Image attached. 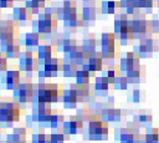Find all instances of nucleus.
Instances as JSON below:
<instances>
[{
	"mask_svg": "<svg viewBox=\"0 0 159 143\" xmlns=\"http://www.w3.org/2000/svg\"><path fill=\"white\" fill-rule=\"evenodd\" d=\"M83 119L73 114L70 117L68 121H65L62 124V132L66 136H73V134H81L83 132Z\"/></svg>",
	"mask_w": 159,
	"mask_h": 143,
	"instance_id": "nucleus-8",
	"label": "nucleus"
},
{
	"mask_svg": "<svg viewBox=\"0 0 159 143\" xmlns=\"http://www.w3.org/2000/svg\"><path fill=\"white\" fill-rule=\"evenodd\" d=\"M58 25V17L56 14H50V12H41L37 15V19H34L31 21L32 31L40 32L43 35H47L52 32L53 30L57 29Z\"/></svg>",
	"mask_w": 159,
	"mask_h": 143,
	"instance_id": "nucleus-3",
	"label": "nucleus"
},
{
	"mask_svg": "<svg viewBox=\"0 0 159 143\" xmlns=\"http://www.w3.org/2000/svg\"><path fill=\"white\" fill-rule=\"evenodd\" d=\"M116 35H118L119 41H120L122 45H130V44L133 42V40H134V31H133L132 25L125 26L124 29H122V30H120L118 34H116Z\"/></svg>",
	"mask_w": 159,
	"mask_h": 143,
	"instance_id": "nucleus-23",
	"label": "nucleus"
},
{
	"mask_svg": "<svg viewBox=\"0 0 159 143\" xmlns=\"http://www.w3.org/2000/svg\"><path fill=\"white\" fill-rule=\"evenodd\" d=\"M102 72H103V76H104V77H107L112 83H114V80L120 76L122 70H120V67L117 66V65H108V67H107L106 70L103 68Z\"/></svg>",
	"mask_w": 159,
	"mask_h": 143,
	"instance_id": "nucleus-24",
	"label": "nucleus"
},
{
	"mask_svg": "<svg viewBox=\"0 0 159 143\" xmlns=\"http://www.w3.org/2000/svg\"><path fill=\"white\" fill-rule=\"evenodd\" d=\"M134 119V122H138V123H150L153 119V117H152V114H148V113H145V112H139L138 114H135L134 117H133Z\"/></svg>",
	"mask_w": 159,
	"mask_h": 143,
	"instance_id": "nucleus-42",
	"label": "nucleus"
},
{
	"mask_svg": "<svg viewBox=\"0 0 159 143\" xmlns=\"http://www.w3.org/2000/svg\"><path fill=\"white\" fill-rule=\"evenodd\" d=\"M25 6L29 7L32 11L34 15L35 14L39 15V14L43 12V9L46 7V2H37V1H34V0H26L25 1Z\"/></svg>",
	"mask_w": 159,
	"mask_h": 143,
	"instance_id": "nucleus-33",
	"label": "nucleus"
},
{
	"mask_svg": "<svg viewBox=\"0 0 159 143\" xmlns=\"http://www.w3.org/2000/svg\"><path fill=\"white\" fill-rule=\"evenodd\" d=\"M98 0H82L83 7H96Z\"/></svg>",
	"mask_w": 159,
	"mask_h": 143,
	"instance_id": "nucleus-50",
	"label": "nucleus"
},
{
	"mask_svg": "<svg viewBox=\"0 0 159 143\" xmlns=\"http://www.w3.org/2000/svg\"><path fill=\"white\" fill-rule=\"evenodd\" d=\"M99 11H101V9H98L97 6L96 7H83L81 15H82V19L84 20V22L88 24V21L96 20V17H97Z\"/></svg>",
	"mask_w": 159,
	"mask_h": 143,
	"instance_id": "nucleus-30",
	"label": "nucleus"
},
{
	"mask_svg": "<svg viewBox=\"0 0 159 143\" xmlns=\"http://www.w3.org/2000/svg\"><path fill=\"white\" fill-rule=\"evenodd\" d=\"M46 41V35L40 34V32H26L24 36V44L27 48H35V47H40L41 45H43Z\"/></svg>",
	"mask_w": 159,
	"mask_h": 143,
	"instance_id": "nucleus-14",
	"label": "nucleus"
},
{
	"mask_svg": "<svg viewBox=\"0 0 159 143\" xmlns=\"http://www.w3.org/2000/svg\"><path fill=\"white\" fill-rule=\"evenodd\" d=\"M130 25L134 31V37H145L148 35H152V29H150V20L145 19L144 15H134V19L130 21Z\"/></svg>",
	"mask_w": 159,
	"mask_h": 143,
	"instance_id": "nucleus-6",
	"label": "nucleus"
},
{
	"mask_svg": "<svg viewBox=\"0 0 159 143\" xmlns=\"http://www.w3.org/2000/svg\"><path fill=\"white\" fill-rule=\"evenodd\" d=\"M65 56H66L65 57V62H71V63H75L77 66H82V65L87 63L89 53L86 52L83 50L82 45H81V46H76L70 53H67Z\"/></svg>",
	"mask_w": 159,
	"mask_h": 143,
	"instance_id": "nucleus-10",
	"label": "nucleus"
},
{
	"mask_svg": "<svg viewBox=\"0 0 159 143\" xmlns=\"http://www.w3.org/2000/svg\"><path fill=\"white\" fill-rule=\"evenodd\" d=\"M78 71V66L75 65V63H71V62H65V66H63V70H62V73L66 78H71V77H76V73Z\"/></svg>",
	"mask_w": 159,
	"mask_h": 143,
	"instance_id": "nucleus-36",
	"label": "nucleus"
},
{
	"mask_svg": "<svg viewBox=\"0 0 159 143\" xmlns=\"http://www.w3.org/2000/svg\"><path fill=\"white\" fill-rule=\"evenodd\" d=\"M87 137L91 141H104L108 138L109 127L108 122L102 119L101 113H91L88 117Z\"/></svg>",
	"mask_w": 159,
	"mask_h": 143,
	"instance_id": "nucleus-1",
	"label": "nucleus"
},
{
	"mask_svg": "<svg viewBox=\"0 0 159 143\" xmlns=\"http://www.w3.org/2000/svg\"><path fill=\"white\" fill-rule=\"evenodd\" d=\"M82 47L86 52L88 53H92L94 51H97V40H96V36L93 34H89L88 36H86L83 39V42H82Z\"/></svg>",
	"mask_w": 159,
	"mask_h": 143,
	"instance_id": "nucleus-27",
	"label": "nucleus"
},
{
	"mask_svg": "<svg viewBox=\"0 0 159 143\" xmlns=\"http://www.w3.org/2000/svg\"><path fill=\"white\" fill-rule=\"evenodd\" d=\"M78 95H77V90L76 87L73 86V83L70 86V88H66L65 90V93H63V98H62V103L65 106V108L67 109H73V108H77V104H78Z\"/></svg>",
	"mask_w": 159,
	"mask_h": 143,
	"instance_id": "nucleus-13",
	"label": "nucleus"
},
{
	"mask_svg": "<svg viewBox=\"0 0 159 143\" xmlns=\"http://www.w3.org/2000/svg\"><path fill=\"white\" fill-rule=\"evenodd\" d=\"M125 60H127V63H128V70L135 67V66H139V60H140V55L138 51H132V52H127L125 55Z\"/></svg>",
	"mask_w": 159,
	"mask_h": 143,
	"instance_id": "nucleus-35",
	"label": "nucleus"
},
{
	"mask_svg": "<svg viewBox=\"0 0 159 143\" xmlns=\"http://www.w3.org/2000/svg\"><path fill=\"white\" fill-rule=\"evenodd\" d=\"M12 96L15 101H17L20 104H26L29 102H32L34 98V83L29 80L22 81L19 83V86L12 90Z\"/></svg>",
	"mask_w": 159,
	"mask_h": 143,
	"instance_id": "nucleus-5",
	"label": "nucleus"
},
{
	"mask_svg": "<svg viewBox=\"0 0 159 143\" xmlns=\"http://www.w3.org/2000/svg\"><path fill=\"white\" fill-rule=\"evenodd\" d=\"M144 98H145V91H143L140 88L133 90V92H132V101L134 103L142 102V101H144Z\"/></svg>",
	"mask_w": 159,
	"mask_h": 143,
	"instance_id": "nucleus-43",
	"label": "nucleus"
},
{
	"mask_svg": "<svg viewBox=\"0 0 159 143\" xmlns=\"http://www.w3.org/2000/svg\"><path fill=\"white\" fill-rule=\"evenodd\" d=\"M94 76V72H91L88 70H84V68H78L77 73H76V83L78 85H89V80L91 77Z\"/></svg>",
	"mask_w": 159,
	"mask_h": 143,
	"instance_id": "nucleus-25",
	"label": "nucleus"
},
{
	"mask_svg": "<svg viewBox=\"0 0 159 143\" xmlns=\"http://www.w3.org/2000/svg\"><path fill=\"white\" fill-rule=\"evenodd\" d=\"M78 16H81V15L78 14L77 6H75V7H63L62 9V19L61 20H63V21H70V20H73Z\"/></svg>",
	"mask_w": 159,
	"mask_h": 143,
	"instance_id": "nucleus-34",
	"label": "nucleus"
},
{
	"mask_svg": "<svg viewBox=\"0 0 159 143\" xmlns=\"http://www.w3.org/2000/svg\"><path fill=\"white\" fill-rule=\"evenodd\" d=\"M15 0H0V9H9L14 6Z\"/></svg>",
	"mask_w": 159,
	"mask_h": 143,
	"instance_id": "nucleus-48",
	"label": "nucleus"
},
{
	"mask_svg": "<svg viewBox=\"0 0 159 143\" xmlns=\"http://www.w3.org/2000/svg\"><path fill=\"white\" fill-rule=\"evenodd\" d=\"M51 143H65L66 139H70V136H66L63 132H53L50 134Z\"/></svg>",
	"mask_w": 159,
	"mask_h": 143,
	"instance_id": "nucleus-41",
	"label": "nucleus"
},
{
	"mask_svg": "<svg viewBox=\"0 0 159 143\" xmlns=\"http://www.w3.org/2000/svg\"><path fill=\"white\" fill-rule=\"evenodd\" d=\"M65 24V27H68V29H78V27H82L83 25H87V22H84V20L82 19V15L73 19V20H70V21H63Z\"/></svg>",
	"mask_w": 159,
	"mask_h": 143,
	"instance_id": "nucleus-38",
	"label": "nucleus"
},
{
	"mask_svg": "<svg viewBox=\"0 0 159 143\" xmlns=\"http://www.w3.org/2000/svg\"><path fill=\"white\" fill-rule=\"evenodd\" d=\"M12 19L20 25H26L27 22H31L34 20V14L26 6H17L12 10Z\"/></svg>",
	"mask_w": 159,
	"mask_h": 143,
	"instance_id": "nucleus-11",
	"label": "nucleus"
},
{
	"mask_svg": "<svg viewBox=\"0 0 159 143\" xmlns=\"http://www.w3.org/2000/svg\"><path fill=\"white\" fill-rule=\"evenodd\" d=\"M1 131H2V126H1V123H0V136H1Z\"/></svg>",
	"mask_w": 159,
	"mask_h": 143,
	"instance_id": "nucleus-52",
	"label": "nucleus"
},
{
	"mask_svg": "<svg viewBox=\"0 0 159 143\" xmlns=\"http://www.w3.org/2000/svg\"><path fill=\"white\" fill-rule=\"evenodd\" d=\"M7 65H9V58L5 52L0 51V73L7 71Z\"/></svg>",
	"mask_w": 159,
	"mask_h": 143,
	"instance_id": "nucleus-46",
	"label": "nucleus"
},
{
	"mask_svg": "<svg viewBox=\"0 0 159 143\" xmlns=\"http://www.w3.org/2000/svg\"><path fill=\"white\" fill-rule=\"evenodd\" d=\"M12 133L16 134V136H19V137L26 138L27 137V133H29V129L26 127H14Z\"/></svg>",
	"mask_w": 159,
	"mask_h": 143,
	"instance_id": "nucleus-47",
	"label": "nucleus"
},
{
	"mask_svg": "<svg viewBox=\"0 0 159 143\" xmlns=\"http://www.w3.org/2000/svg\"><path fill=\"white\" fill-rule=\"evenodd\" d=\"M21 46H20V42L19 41H16V42H14L11 46H9L7 48H6V51H5V53H6V56H7V58L9 60H15V58H17V57H20V55H21Z\"/></svg>",
	"mask_w": 159,
	"mask_h": 143,
	"instance_id": "nucleus-31",
	"label": "nucleus"
},
{
	"mask_svg": "<svg viewBox=\"0 0 159 143\" xmlns=\"http://www.w3.org/2000/svg\"><path fill=\"white\" fill-rule=\"evenodd\" d=\"M63 66H65V60L63 58H58L57 56H55L48 62H46L43 65V68L46 71H48L53 77H56L58 75V72L63 70Z\"/></svg>",
	"mask_w": 159,
	"mask_h": 143,
	"instance_id": "nucleus-19",
	"label": "nucleus"
},
{
	"mask_svg": "<svg viewBox=\"0 0 159 143\" xmlns=\"http://www.w3.org/2000/svg\"><path fill=\"white\" fill-rule=\"evenodd\" d=\"M101 12L109 15V14H118L122 9L119 0H104L101 2Z\"/></svg>",
	"mask_w": 159,
	"mask_h": 143,
	"instance_id": "nucleus-20",
	"label": "nucleus"
},
{
	"mask_svg": "<svg viewBox=\"0 0 159 143\" xmlns=\"http://www.w3.org/2000/svg\"><path fill=\"white\" fill-rule=\"evenodd\" d=\"M22 111L17 101H0V123L1 126H11L20 121Z\"/></svg>",
	"mask_w": 159,
	"mask_h": 143,
	"instance_id": "nucleus-2",
	"label": "nucleus"
},
{
	"mask_svg": "<svg viewBox=\"0 0 159 143\" xmlns=\"http://www.w3.org/2000/svg\"><path fill=\"white\" fill-rule=\"evenodd\" d=\"M144 143H159V128H152L149 132L147 131L144 136Z\"/></svg>",
	"mask_w": 159,
	"mask_h": 143,
	"instance_id": "nucleus-37",
	"label": "nucleus"
},
{
	"mask_svg": "<svg viewBox=\"0 0 159 143\" xmlns=\"http://www.w3.org/2000/svg\"><path fill=\"white\" fill-rule=\"evenodd\" d=\"M0 143H1V139H0Z\"/></svg>",
	"mask_w": 159,
	"mask_h": 143,
	"instance_id": "nucleus-55",
	"label": "nucleus"
},
{
	"mask_svg": "<svg viewBox=\"0 0 159 143\" xmlns=\"http://www.w3.org/2000/svg\"><path fill=\"white\" fill-rule=\"evenodd\" d=\"M111 86H113V83L104 76L94 78V91L97 92V95H102V96L107 95L108 91L111 90Z\"/></svg>",
	"mask_w": 159,
	"mask_h": 143,
	"instance_id": "nucleus-21",
	"label": "nucleus"
},
{
	"mask_svg": "<svg viewBox=\"0 0 159 143\" xmlns=\"http://www.w3.org/2000/svg\"><path fill=\"white\" fill-rule=\"evenodd\" d=\"M52 111L53 109L51 108V104L40 108H32V114H31L32 121L36 123H48Z\"/></svg>",
	"mask_w": 159,
	"mask_h": 143,
	"instance_id": "nucleus-17",
	"label": "nucleus"
},
{
	"mask_svg": "<svg viewBox=\"0 0 159 143\" xmlns=\"http://www.w3.org/2000/svg\"><path fill=\"white\" fill-rule=\"evenodd\" d=\"M81 67L84 68V70H88V71H91V72L102 71V70H103V58H102L101 51H99V52L94 51V52L89 53L87 63L82 65Z\"/></svg>",
	"mask_w": 159,
	"mask_h": 143,
	"instance_id": "nucleus-12",
	"label": "nucleus"
},
{
	"mask_svg": "<svg viewBox=\"0 0 159 143\" xmlns=\"http://www.w3.org/2000/svg\"><path fill=\"white\" fill-rule=\"evenodd\" d=\"M123 114H124V111L116 107H103L101 111L102 119L106 122H118L120 121Z\"/></svg>",
	"mask_w": 159,
	"mask_h": 143,
	"instance_id": "nucleus-18",
	"label": "nucleus"
},
{
	"mask_svg": "<svg viewBox=\"0 0 159 143\" xmlns=\"http://www.w3.org/2000/svg\"><path fill=\"white\" fill-rule=\"evenodd\" d=\"M76 109H77V111H76V114H77V116H80L83 121H88V117H89V114H91V109H89L88 106H83V107L76 108Z\"/></svg>",
	"mask_w": 159,
	"mask_h": 143,
	"instance_id": "nucleus-44",
	"label": "nucleus"
},
{
	"mask_svg": "<svg viewBox=\"0 0 159 143\" xmlns=\"http://www.w3.org/2000/svg\"><path fill=\"white\" fill-rule=\"evenodd\" d=\"M20 24L12 20H0V40L1 39H15L20 36Z\"/></svg>",
	"mask_w": 159,
	"mask_h": 143,
	"instance_id": "nucleus-7",
	"label": "nucleus"
},
{
	"mask_svg": "<svg viewBox=\"0 0 159 143\" xmlns=\"http://www.w3.org/2000/svg\"><path fill=\"white\" fill-rule=\"evenodd\" d=\"M63 7H75L77 6V0H62Z\"/></svg>",
	"mask_w": 159,
	"mask_h": 143,
	"instance_id": "nucleus-51",
	"label": "nucleus"
},
{
	"mask_svg": "<svg viewBox=\"0 0 159 143\" xmlns=\"http://www.w3.org/2000/svg\"><path fill=\"white\" fill-rule=\"evenodd\" d=\"M40 60L36 52L22 51L19 57V70L24 72H37L40 70Z\"/></svg>",
	"mask_w": 159,
	"mask_h": 143,
	"instance_id": "nucleus-4",
	"label": "nucleus"
},
{
	"mask_svg": "<svg viewBox=\"0 0 159 143\" xmlns=\"http://www.w3.org/2000/svg\"><path fill=\"white\" fill-rule=\"evenodd\" d=\"M56 52H57V48L55 47V46H52V45H50V44H43V45H41L40 47H37V51H36V53H37V57H39V60H40V63L43 66L46 62H48L52 57H55L56 56Z\"/></svg>",
	"mask_w": 159,
	"mask_h": 143,
	"instance_id": "nucleus-15",
	"label": "nucleus"
},
{
	"mask_svg": "<svg viewBox=\"0 0 159 143\" xmlns=\"http://www.w3.org/2000/svg\"><path fill=\"white\" fill-rule=\"evenodd\" d=\"M6 90H15L21 82V72L20 70H7L2 78Z\"/></svg>",
	"mask_w": 159,
	"mask_h": 143,
	"instance_id": "nucleus-16",
	"label": "nucleus"
},
{
	"mask_svg": "<svg viewBox=\"0 0 159 143\" xmlns=\"http://www.w3.org/2000/svg\"><path fill=\"white\" fill-rule=\"evenodd\" d=\"M76 46H77V41H76L75 39H70V37L65 36V39H63V41H62V44H61V46H60L58 50H61L65 55H67V53H70Z\"/></svg>",
	"mask_w": 159,
	"mask_h": 143,
	"instance_id": "nucleus-32",
	"label": "nucleus"
},
{
	"mask_svg": "<svg viewBox=\"0 0 159 143\" xmlns=\"http://www.w3.org/2000/svg\"><path fill=\"white\" fill-rule=\"evenodd\" d=\"M128 85H129V81H128L127 76H125V77L119 76V77H117V78L114 80L113 87L117 88V90H127V88H128Z\"/></svg>",
	"mask_w": 159,
	"mask_h": 143,
	"instance_id": "nucleus-40",
	"label": "nucleus"
},
{
	"mask_svg": "<svg viewBox=\"0 0 159 143\" xmlns=\"http://www.w3.org/2000/svg\"><path fill=\"white\" fill-rule=\"evenodd\" d=\"M138 5L140 9H152L158 6V0H138Z\"/></svg>",
	"mask_w": 159,
	"mask_h": 143,
	"instance_id": "nucleus-45",
	"label": "nucleus"
},
{
	"mask_svg": "<svg viewBox=\"0 0 159 143\" xmlns=\"http://www.w3.org/2000/svg\"><path fill=\"white\" fill-rule=\"evenodd\" d=\"M130 25V21L128 20V16L125 14H118L114 19V34H118L122 29Z\"/></svg>",
	"mask_w": 159,
	"mask_h": 143,
	"instance_id": "nucleus-29",
	"label": "nucleus"
},
{
	"mask_svg": "<svg viewBox=\"0 0 159 143\" xmlns=\"http://www.w3.org/2000/svg\"><path fill=\"white\" fill-rule=\"evenodd\" d=\"M0 17H1V9H0ZM1 20V19H0Z\"/></svg>",
	"mask_w": 159,
	"mask_h": 143,
	"instance_id": "nucleus-53",
	"label": "nucleus"
},
{
	"mask_svg": "<svg viewBox=\"0 0 159 143\" xmlns=\"http://www.w3.org/2000/svg\"><path fill=\"white\" fill-rule=\"evenodd\" d=\"M65 122V117L61 112H58L57 109H53L52 111V114L50 117V121H48V126L52 128V129H56V128H60Z\"/></svg>",
	"mask_w": 159,
	"mask_h": 143,
	"instance_id": "nucleus-28",
	"label": "nucleus"
},
{
	"mask_svg": "<svg viewBox=\"0 0 159 143\" xmlns=\"http://www.w3.org/2000/svg\"><path fill=\"white\" fill-rule=\"evenodd\" d=\"M31 143H51L50 134L46 133H34L31 137Z\"/></svg>",
	"mask_w": 159,
	"mask_h": 143,
	"instance_id": "nucleus-39",
	"label": "nucleus"
},
{
	"mask_svg": "<svg viewBox=\"0 0 159 143\" xmlns=\"http://www.w3.org/2000/svg\"><path fill=\"white\" fill-rule=\"evenodd\" d=\"M158 50H159L158 40L155 37H153L152 35H148V36L140 39L139 46H138V52L140 56H148Z\"/></svg>",
	"mask_w": 159,
	"mask_h": 143,
	"instance_id": "nucleus-9",
	"label": "nucleus"
},
{
	"mask_svg": "<svg viewBox=\"0 0 159 143\" xmlns=\"http://www.w3.org/2000/svg\"><path fill=\"white\" fill-rule=\"evenodd\" d=\"M73 86L77 90V95H78V101L80 102H88L89 96H91V90H89V85H78V83H73Z\"/></svg>",
	"mask_w": 159,
	"mask_h": 143,
	"instance_id": "nucleus-26",
	"label": "nucleus"
},
{
	"mask_svg": "<svg viewBox=\"0 0 159 143\" xmlns=\"http://www.w3.org/2000/svg\"><path fill=\"white\" fill-rule=\"evenodd\" d=\"M158 6H159V0H158Z\"/></svg>",
	"mask_w": 159,
	"mask_h": 143,
	"instance_id": "nucleus-54",
	"label": "nucleus"
},
{
	"mask_svg": "<svg viewBox=\"0 0 159 143\" xmlns=\"http://www.w3.org/2000/svg\"><path fill=\"white\" fill-rule=\"evenodd\" d=\"M150 29L153 34H159V20H150Z\"/></svg>",
	"mask_w": 159,
	"mask_h": 143,
	"instance_id": "nucleus-49",
	"label": "nucleus"
},
{
	"mask_svg": "<svg viewBox=\"0 0 159 143\" xmlns=\"http://www.w3.org/2000/svg\"><path fill=\"white\" fill-rule=\"evenodd\" d=\"M125 76H127V78H128L129 82L137 83V82H139L142 78H144V76H145V67L142 66V65L135 66V67L128 70V71L125 72Z\"/></svg>",
	"mask_w": 159,
	"mask_h": 143,
	"instance_id": "nucleus-22",
	"label": "nucleus"
}]
</instances>
